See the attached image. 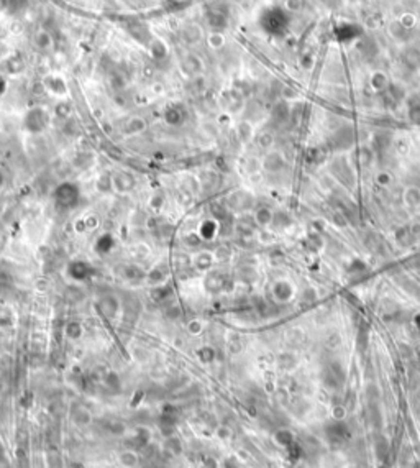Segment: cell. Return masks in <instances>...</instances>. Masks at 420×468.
Listing matches in <instances>:
<instances>
[{
	"label": "cell",
	"instance_id": "6da1fadb",
	"mask_svg": "<svg viewBox=\"0 0 420 468\" xmlns=\"http://www.w3.org/2000/svg\"><path fill=\"white\" fill-rule=\"evenodd\" d=\"M50 122H51L50 112L41 105H34L27 112V114H25L23 127L28 133L40 135V133H43L48 127H50Z\"/></svg>",
	"mask_w": 420,
	"mask_h": 468
},
{
	"label": "cell",
	"instance_id": "7a4b0ae2",
	"mask_svg": "<svg viewBox=\"0 0 420 468\" xmlns=\"http://www.w3.org/2000/svg\"><path fill=\"white\" fill-rule=\"evenodd\" d=\"M215 263H217V255L212 250L202 248L190 255V266L199 273H203V275H207V273L214 270Z\"/></svg>",
	"mask_w": 420,
	"mask_h": 468
},
{
	"label": "cell",
	"instance_id": "3957f363",
	"mask_svg": "<svg viewBox=\"0 0 420 468\" xmlns=\"http://www.w3.org/2000/svg\"><path fill=\"white\" fill-rule=\"evenodd\" d=\"M112 183H114V192L130 194L136 188V179L130 171H114L112 173Z\"/></svg>",
	"mask_w": 420,
	"mask_h": 468
},
{
	"label": "cell",
	"instance_id": "277c9868",
	"mask_svg": "<svg viewBox=\"0 0 420 468\" xmlns=\"http://www.w3.org/2000/svg\"><path fill=\"white\" fill-rule=\"evenodd\" d=\"M77 197H79V192H77V188L71 183H63L59 184L54 191V199L56 204L61 207H71L77 202Z\"/></svg>",
	"mask_w": 420,
	"mask_h": 468
},
{
	"label": "cell",
	"instance_id": "5b68a950",
	"mask_svg": "<svg viewBox=\"0 0 420 468\" xmlns=\"http://www.w3.org/2000/svg\"><path fill=\"white\" fill-rule=\"evenodd\" d=\"M43 84H45V89L48 92L54 95V97H64V95H67V84L61 76H56V74L46 76Z\"/></svg>",
	"mask_w": 420,
	"mask_h": 468
},
{
	"label": "cell",
	"instance_id": "8992f818",
	"mask_svg": "<svg viewBox=\"0 0 420 468\" xmlns=\"http://www.w3.org/2000/svg\"><path fill=\"white\" fill-rule=\"evenodd\" d=\"M146 128H148V122H146L141 115H133V117H130L123 125V135L125 137H136V135L145 133Z\"/></svg>",
	"mask_w": 420,
	"mask_h": 468
},
{
	"label": "cell",
	"instance_id": "52a82bcc",
	"mask_svg": "<svg viewBox=\"0 0 420 468\" xmlns=\"http://www.w3.org/2000/svg\"><path fill=\"white\" fill-rule=\"evenodd\" d=\"M197 235L202 242H212L215 240L218 235V222L215 219H205L199 224L197 227Z\"/></svg>",
	"mask_w": 420,
	"mask_h": 468
},
{
	"label": "cell",
	"instance_id": "ba28073f",
	"mask_svg": "<svg viewBox=\"0 0 420 468\" xmlns=\"http://www.w3.org/2000/svg\"><path fill=\"white\" fill-rule=\"evenodd\" d=\"M181 36H183V40L187 43V45H196V43H201L202 38H203V32L202 28L199 27L196 23H189L185 25L183 28V32H181Z\"/></svg>",
	"mask_w": 420,
	"mask_h": 468
},
{
	"label": "cell",
	"instance_id": "9c48e42d",
	"mask_svg": "<svg viewBox=\"0 0 420 468\" xmlns=\"http://www.w3.org/2000/svg\"><path fill=\"white\" fill-rule=\"evenodd\" d=\"M148 50H150V56L153 59H156V61H161V59L166 58L168 53H169L166 41H163L161 38H153L148 45Z\"/></svg>",
	"mask_w": 420,
	"mask_h": 468
},
{
	"label": "cell",
	"instance_id": "30bf717a",
	"mask_svg": "<svg viewBox=\"0 0 420 468\" xmlns=\"http://www.w3.org/2000/svg\"><path fill=\"white\" fill-rule=\"evenodd\" d=\"M33 43L40 51H50L54 45V40L48 30H38L33 36Z\"/></svg>",
	"mask_w": 420,
	"mask_h": 468
},
{
	"label": "cell",
	"instance_id": "8fae6325",
	"mask_svg": "<svg viewBox=\"0 0 420 468\" xmlns=\"http://www.w3.org/2000/svg\"><path fill=\"white\" fill-rule=\"evenodd\" d=\"M95 191L102 196L114 192V183H112V173H102L95 179Z\"/></svg>",
	"mask_w": 420,
	"mask_h": 468
},
{
	"label": "cell",
	"instance_id": "7c38bea8",
	"mask_svg": "<svg viewBox=\"0 0 420 468\" xmlns=\"http://www.w3.org/2000/svg\"><path fill=\"white\" fill-rule=\"evenodd\" d=\"M205 43H207V46L212 48V50H220V48H223L225 45V35L222 32H210V33H207V36H205Z\"/></svg>",
	"mask_w": 420,
	"mask_h": 468
},
{
	"label": "cell",
	"instance_id": "4fadbf2b",
	"mask_svg": "<svg viewBox=\"0 0 420 468\" xmlns=\"http://www.w3.org/2000/svg\"><path fill=\"white\" fill-rule=\"evenodd\" d=\"M164 120L168 125H181V122L184 120V114L179 107H169L164 112Z\"/></svg>",
	"mask_w": 420,
	"mask_h": 468
},
{
	"label": "cell",
	"instance_id": "5bb4252c",
	"mask_svg": "<svg viewBox=\"0 0 420 468\" xmlns=\"http://www.w3.org/2000/svg\"><path fill=\"white\" fill-rule=\"evenodd\" d=\"M184 68L187 69L190 74H199L202 71V61L197 58L196 54H187L184 58Z\"/></svg>",
	"mask_w": 420,
	"mask_h": 468
},
{
	"label": "cell",
	"instance_id": "9a60e30c",
	"mask_svg": "<svg viewBox=\"0 0 420 468\" xmlns=\"http://www.w3.org/2000/svg\"><path fill=\"white\" fill-rule=\"evenodd\" d=\"M5 64H7V71L10 72V74H18V72H21L25 69L23 59L18 58V56H12V58H8Z\"/></svg>",
	"mask_w": 420,
	"mask_h": 468
},
{
	"label": "cell",
	"instance_id": "2e32d148",
	"mask_svg": "<svg viewBox=\"0 0 420 468\" xmlns=\"http://www.w3.org/2000/svg\"><path fill=\"white\" fill-rule=\"evenodd\" d=\"M164 202H166L164 196H161V194H154V196L150 197L148 206H150V209H153V210H161L164 207Z\"/></svg>",
	"mask_w": 420,
	"mask_h": 468
},
{
	"label": "cell",
	"instance_id": "e0dca14e",
	"mask_svg": "<svg viewBox=\"0 0 420 468\" xmlns=\"http://www.w3.org/2000/svg\"><path fill=\"white\" fill-rule=\"evenodd\" d=\"M84 222H85L87 230H94V228H97L99 225H101V219H99V215H95V214H89L84 217Z\"/></svg>",
	"mask_w": 420,
	"mask_h": 468
},
{
	"label": "cell",
	"instance_id": "ac0fdd59",
	"mask_svg": "<svg viewBox=\"0 0 420 468\" xmlns=\"http://www.w3.org/2000/svg\"><path fill=\"white\" fill-rule=\"evenodd\" d=\"M67 107H71L69 105V102H59L58 105H56V115L61 117V119L71 117V110H64V109H67Z\"/></svg>",
	"mask_w": 420,
	"mask_h": 468
},
{
	"label": "cell",
	"instance_id": "d6986e66",
	"mask_svg": "<svg viewBox=\"0 0 420 468\" xmlns=\"http://www.w3.org/2000/svg\"><path fill=\"white\" fill-rule=\"evenodd\" d=\"M3 183H5V176H3V173L2 170H0V189L3 188Z\"/></svg>",
	"mask_w": 420,
	"mask_h": 468
}]
</instances>
